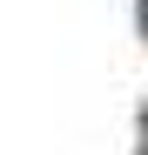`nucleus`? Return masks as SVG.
I'll return each mask as SVG.
<instances>
[{
  "mask_svg": "<svg viewBox=\"0 0 148 155\" xmlns=\"http://www.w3.org/2000/svg\"><path fill=\"white\" fill-rule=\"evenodd\" d=\"M141 34H148V0H141Z\"/></svg>",
  "mask_w": 148,
  "mask_h": 155,
  "instance_id": "1",
  "label": "nucleus"
}]
</instances>
